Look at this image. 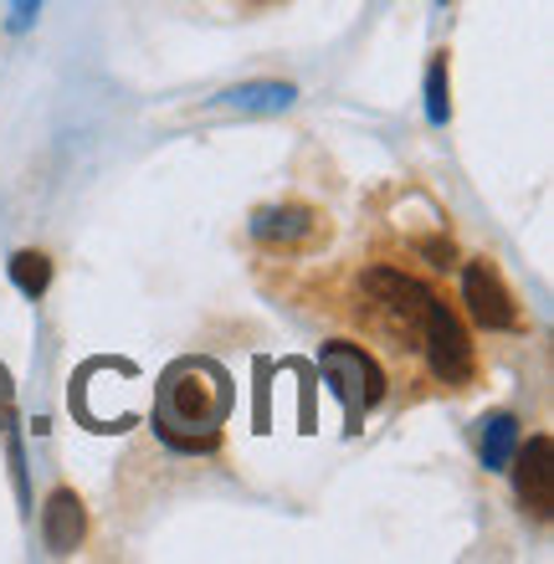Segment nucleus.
Here are the masks:
<instances>
[{
  "label": "nucleus",
  "instance_id": "39448f33",
  "mask_svg": "<svg viewBox=\"0 0 554 564\" xmlns=\"http://www.w3.org/2000/svg\"><path fill=\"white\" fill-rule=\"evenodd\" d=\"M463 303H467V318L488 334H524V313H519V297L509 293L503 272L488 262V257H472L463 268Z\"/></svg>",
  "mask_w": 554,
  "mask_h": 564
},
{
  "label": "nucleus",
  "instance_id": "423d86ee",
  "mask_svg": "<svg viewBox=\"0 0 554 564\" xmlns=\"http://www.w3.org/2000/svg\"><path fill=\"white\" fill-rule=\"evenodd\" d=\"M252 237L268 247V252L283 257H308L329 241V216L314 206H272L252 216Z\"/></svg>",
  "mask_w": 554,
  "mask_h": 564
},
{
  "label": "nucleus",
  "instance_id": "20e7f679",
  "mask_svg": "<svg viewBox=\"0 0 554 564\" xmlns=\"http://www.w3.org/2000/svg\"><path fill=\"white\" fill-rule=\"evenodd\" d=\"M421 375L442 390H467L472 375H478V349H472V334L457 318L452 303H436L432 318H426V339H421Z\"/></svg>",
  "mask_w": 554,
  "mask_h": 564
},
{
  "label": "nucleus",
  "instance_id": "9d476101",
  "mask_svg": "<svg viewBox=\"0 0 554 564\" xmlns=\"http://www.w3.org/2000/svg\"><path fill=\"white\" fill-rule=\"evenodd\" d=\"M513 436H519V426H513L509 416H493V421H488V436H482V462H488V467H503V462H509Z\"/></svg>",
  "mask_w": 554,
  "mask_h": 564
},
{
  "label": "nucleus",
  "instance_id": "0eeeda50",
  "mask_svg": "<svg viewBox=\"0 0 554 564\" xmlns=\"http://www.w3.org/2000/svg\"><path fill=\"white\" fill-rule=\"evenodd\" d=\"M513 482H519V498L534 519H550L554 488H550V436H529V446L519 452V467H513Z\"/></svg>",
  "mask_w": 554,
  "mask_h": 564
},
{
  "label": "nucleus",
  "instance_id": "1a4fd4ad",
  "mask_svg": "<svg viewBox=\"0 0 554 564\" xmlns=\"http://www.w3.org/2000/svg\"><path fill=\"white\" fill-rule=\"evenodd\" d=\"M11 278H15V288H21L26 297H42L46 282H52V262H46L42 252H15L11 257Z\"/></svg>",
  "mask_w": 554,
  "mask_h": 564
},
{
  "label": "nucleus",
  "instance_id": "6e6552de",
  "mask_svg": "<svg viewBox=\"0 0 554 564\" xmlns=\"http://www.w3.org/2000/svg\"><path fill=\"white\" fill-rule=\"evenodd\" d=\"M42 529H46V544H52L57 554L77 550V539H83V503H77L73 492H52Z\"/></svg>",
  "mask_w": 554,
  "mask_h": 564
},
{
  "label": "nucleus",
  "instance_id": "f03ea898",
  "mask_svg": "<svg viewBox=\"0 0 554 564\" xmlns=\"http://www.w3.org/2000/svg\"><path fill=\"white\" fill-rule=\"evenodd\" d=\"M226 411H231V375L216 359H181L160 380L154 431L175 452H210L221 442Z\"/></svg>",
  "mask_w": 554,
  "mask_h": 564
},
{
  "label": "nucleus",
  "instance_id": "7ed1b4c3",
  "mask_svg": "<svg viewBox=\"0 0 554 564\" xmlns=\"http://www.w3.org/2000/svg\"><path fill=\"white\" fill-rule=\"evenodd\" d=\"M318 370H324V380H329V390L345 401V421L349 431H360L365 416H370L374 405L385 401V365L370 355V349H360L355 339H329L324 349H318Z\"/></svg>",
  "mask_w": 554,
  "mask_h": 564
},
{
  "label": "nucleus",
  "instance_id": "f257e3e1",
  "mask_svg": "<svg viewBox=\"0 0 554 564\" xmlns=\"http://www.w3.org/2000/svg\"><path fill=\"white\" fill-rule=\"evenodd\" d=\"M349 303L345 318L355 328H365L380 349L390 370H416L421 375V339H426V318L442 303L436 288L421 272L395 268V262H365L355 278H349L345 297Z\"/></svg>",
  "mask_w": 554,
  "mask_h": 564
}]
</instances>
